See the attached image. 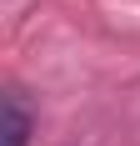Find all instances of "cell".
Instances as JSON below:
<instances>
[{
  "instance_id": "cell-1",
  "label": "cell",
  "mask_w": 140,
  "mask_h": 146,
  "mask_svg": "<svg viewBox=\"0 0 140 146\" xmlns=\"http://www.w3.org/2000/svg\"><path fill=\"white\" fill-rule=\"evenodd\" d=\"M30 131H35V116L20 91H5L0 101V146H30Z\"/></svg>"
}]
</instances>
